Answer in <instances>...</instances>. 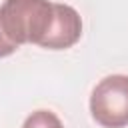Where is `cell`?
<instances>
[{
  "label": "cell",
  "mask_w": 128,
  "mask_h": 128,
  "mask_svg": "<svg viewBox=\"0 0 128 128\" xmlns=\"http://www.w3.org/2000/svg\"><path fill=\"white\" fill-rule=\"evenodd\" d=\"M54 22V4L48 0H4L0 26L10 42L42 44Z\"/></svg>",
  "instance_id": "6da1fadb"
},
{
  "label": "cell",
  "mask_w": 128,
  "mask_h": 128,
  "mask_svg": "<svg viewBox=\"0 0 128 128\" xmlns=\"http://www.w3.org/2000/svg\"><path fill=\"white\" fill-rule=\"evenodd\" d=\"M90 114L102 128L128 126V76L112 74L102 78L90 96Z\"/></svg>",
  "instance_id": "7a4b0ae2"
},
{
  "label": "cell",
  "mask_w": 128,
  "mask_h": 128,
  "mask_svg": "<svg viewBox=\"0 0 128 128\" xmlns=\"http://www.w3.org/2000/svg\"><path fill=\"white\" fill-rule=\"evenodd\" d=\"M82 36V18L68 4H54V22L40 44L48 50H66L72 48Z\"/></svg>",
  "instance_id": "3957f363"
},
{
  "label": "cell",
  "mask_w": 128,
  "mask_h": 128,
  "mask_svg": "<svg viewBox=\"0 0 128 128\" xmlns=\"http://www.w3.org/2000/svg\"><path fill=\"white\" fill-rule=\"evenodd\" d=\"M22 128H64V126H62L60 118L54 112H50V110H36V112H32L24 120Z\"/></svg>",
  "instance_id": "277c9868"
},
{
  "label": "cell",
  "mask_w": 128,
  "mask_h": 128,
  "mask_svg": "<svg viewBox=\"0 0 128 128\" xmlns=\"http://www.w3.org/2000/svg\"><path fill=\"white\" fill-rule=\"evenodd\" d=\"M16 50H18V46L6 38L4 30H2V26H0V58H6V56H10V54H14Z\"/></svg>",
  "instance_id": "5b68a950"
}]
</instances>
